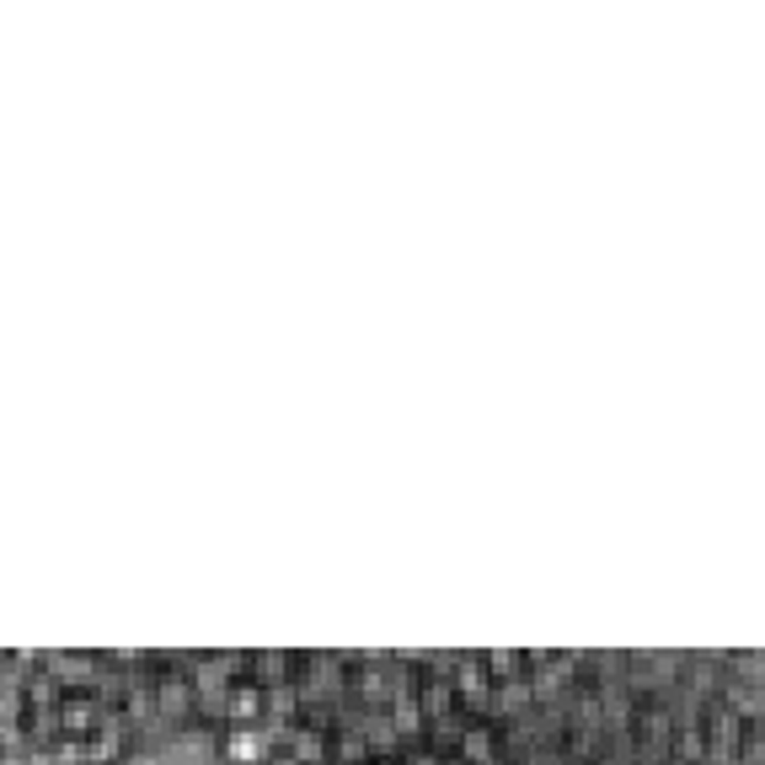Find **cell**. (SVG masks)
<instances>
[{"mask_svg":"<svg viewBox=\"0 0 765 765\" xmlns=\"http://www.w3.org/2000/svg\"><path fill=\"white\" fill-rule=\"evenodd\" d=\"M434 739H440V744H460V739H466V728H460L455 712H449V717H434Z\"/></svg>","mask_w":765,"mask_h":765,"instance_id":"obj_16","label":"cell"},{"mask_svg":"<svg viewBox=\"0 0 765 765\" xmlns=\"http://www.w3.org/2000/svg\"><path fill=\"white\" fill-rule=\"evenodd\" d=\"M273 765H295V761H273Z\"/></svg>","mask_w":765,"mask_h":765,"instance_id":"obj_20","label":"cell"},{"mask_svg":"<svg viewBox=\"0 0 765 765\" xmlns=\"http://www.w3.org/2000/svg\"><path fill=\"white\" fill-rule=\"evenodd\" d=\"M102 723V702H91V696H64L60 702V733L64 739H81L86 728H97Z\"/></svg>","mask_w":765,"mask_h":765,"instance_id":"obj_4","label":"cell"},{"mask_svg":"<svg viewBox=\"0 0 765 765\" xmlns=\"http://www.w3.org/2000/svg\"><path fill=\"white\" fill-rule=\"evenodd\" d=\"M262 712H268V691H262V686H231L225 717H231L236 728H262Z\"/></svg>","mask_w":765,"mask_h":765,"instance_id":"obj_3","label":"cell"},{"mask_svg":"<svg viewBox=\"0 0 765 765\" xmlns=\"http://www.w3.org/2000/svg\"><path fill=\"white\" fill-rule=\"evenodd\" d=\"M407 765H445L440 755H407Z\"/></svg>","mask_w":765,"mask_h":765,"instance_id":"obj_18","label":"cell"},{"mask_svg":"<svg viewBox=\"0 0 765 765\" xmlns=\"http://www.w3.org/2000/svg\"><path fill=\"white\" fill-rule=\"evenodd\" d=\"M257 669H262V680H273V686H284V669H289V653H257Z\"/></svg>","mask_w":765,"mask_h":765,"instance_id":"obj_15","label":"cell"},{"mask_svg":"<svg viewBox=\"0 0 765 765\" xmlns=\"http://www.w3.org/2000/svg\"><path fill=\"white\" fill-rule=\"evenodd\" d=\"M0 765H27V755H0Z\"/></svg>","mask_w":765,"mask_h":765,"instance_id":"obj_19","label":"cell"},{"mask_svg":"<svg viewBox=\"0 0 765 765\" xmlns=\"http://www.w3.org/2000/svg\"><path fill=\"white\" fill-rule=\"evenodd\" d=\"M423 712H429V717H449V712H455V686H449V680H434V686L423 691Z\"/></svg>","mask_w":765,"mask_h":765,"instance_id":"obj_13","label":"cell"},{"mask_svg":"<svg viewBox=\"0 0 765 765\" xmlns=\"http://www.w3.org/2000/svg\"><path fill=\"white\" fill-rule=\"evenodd\" d=\"M49 761L54 765H91V744H86V739H60V744H49Z\"/></svg>","mask_w":765,"mask_h":765,"instance_id":"obj_12","label":"cell"},{"mask_svg":"<svg viewBox=\"0 0 765 765\" xmlns=\"http://www.w3.org/2000/svg\"><path fill=\"white\" fill-rule=\"evenodd\" d=\"M455 686H460V696H466L471 706H488V696H493V691H488V669H482L471 653L455 658Z\"/></svg>","mask_w":765,"mask_h":765,"instance_id":"obj_6","label":"cell"},{"mask_svg":"<svg viewBox=\"0 0 765 765\" xmlns=\"http://www.w3.org/2000/svg\"><path fill=\"white\" fill-rule=\"evenodd\" d=\"M16 712H22V696H5L0 691V723H16Z\"/></svg>","mask_w":765,"mask_h":765,"instance_id":"obj_17","label":"cell"},{"mask_svg":"<svg viewBox=\"0 0 765 765\" xmlns=\"http://www.w3.org/2000/svg\"><path fill=\"white\" fill-rule=\"evenodd\" d=\"M460 761L466 765H498L493 761V733H488V728H466V739H460Z\"/></svg>","mask_w":765,"mask_h":765,"instance_id":"obj_11","label":"cell"},{"mask_svg":"<svg viewBox=\"0 0 765 765\" xmlns=\"http://www.w3.org/2000/svg\"><path fill=\"white\" fill-rule=\"evenodd\" d=\"M27 702L38 706V712H54V706L64 702V696H60V680H54L49 669H44V675H27Z\"/></svg>","mask_w":765,"mask_h":765,"instance_id":"obj_9","label":"cell"},{"mask_svg":"<svg viewBox=\"0 0 765 765\" xmlns=\"http://www.w3.org/2000/svg\"><path fill=\"white\" fill-rule=\"evenodd\" d=\"M289 761L295 765H321L326 761V739H321V728H300V723H295V733H289Z\"/></svg>","mask_w":765,"mask_h":765,"instance_id":"obj_8","label":"cell"},{"mask_svg":"<svg viewBox=\"0 0 765 765\" xmlns=\"http://www.w3.org/2000/svg\"><path fill=\"white\" fill-rule=\"evenodd\" d=\"M156 706H161L166 717H183L193 706V686L183 675H161V680H156Z\"/></svg>","mask_w":765,"mask_h":765,"instance_id":"obj_7","label":"cell"},{"mask_svg":"<svg viewBox=\"0 0 765 765\" xmlns=\"http://www.w3.org/2000/svg\"><path fill=\"white\" fill-rule=\"evenodd\" d=\"M445 765H460V761H445Z\"/></svg>","mask_w":765,"mask_h":765,"instance_id":"obj_21","label":"cell"},{"mask_svg":"<svg viewBox=\"0 0 765 765\" xmlns=\"http://www.w3.org/2000/svg\"><path fill=\"white\" fill-rule=\"evenodd\" d=\"M385 669H391V664H385V653H370V658L359 664V675H354V686H359V702L370 706V712H375V706H391V686H385Z\"/></svg>","mask_w":765,"mask_h":765,"instance_id":"obj_2","label":"cell"},{"mask_svg":"<svg viewBox=\"0 0 765 765\" xmlns=\"http://www.w3.org/2000/svg\"><path fill=\"white\" fill-rule=\"evenodd\" d=\"M27 750H33L27 728L22 723H0V755H27Z\"/></svg>","mask_w":765,"mask_h":765,"instance_id":"obj_14","label":"cell"},{"mask_svg":"<svg viewBox=\"0 0 765 765\" xmlns=\"http://www.w3.org/2000/svg\"><path fill=\"white\" fill-rule=\"evenodd\" d=\"M295 712H300L295 686H268V723H295Z\"/></svg>","mask_w":765,"mask_h":765,"instance_id":"obj_10","label":"cell"},{"mask_svg":"<svg viewBox=\"0 0 765 765\" xmlns=\"http://www.w3.org/2000/svg\"><path fill=\"white\" fill-rule=\"evenodd\" d=\"M49 675H54L60 686H91L102 669H97L91 653H49Z\"/></svg>","mask_w":765,"mask_h":765,"instance_id":"obj_5","label":"cell"},{"mask_svg":"<svg viewBox=\"0 0 765 765\" xmlns=\"http://www.w3.org/2000/svg\"><path fill=\"white\" fill-rule=\"evenodd\" d=\"M220 750H225L231 765H268L273 761V744L262 739V728H231Z\"/></svg>","mask_w":765,"mask_h":765,"instance_id":"obj_1","label":"cell"}]
</instances>
